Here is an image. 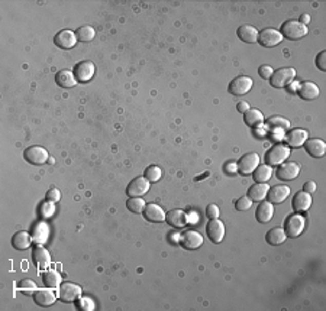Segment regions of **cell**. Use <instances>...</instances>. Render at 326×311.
I'll return each instance as SVG.
<instances>
[{"mask_svg": "<svg viewBox=\"0 0 326 311\" xmlns=\"http://www.w3.org/2000/svg\"><path fill=\"white\" fill-rule=\"evenodd\" d=\"M281 35H283V38L285 36L287 40H302L308 35V26L302 24L300 21L289 19L281 26Z\"/></svg>", "mask_w": 326, "mask_h": 311, "instance_id": "6da1fadb", "label": "cell"}, {"mask_svg": "<svg viewBox=\"0 0 326 311\" xmlns=\"http://www.w3.org/2000/svg\"><path fill=\"white\" fill-rule=\"evenodd\" d=\"M290 155V148L287 145H274L273 148H270L265 153V161L267 165L270 167H277L281 165Z\"/></svg>", "mask_w": 326, "mask_h": 311, "instance_id": "7a4b0ae2", "label": "cell"}, {"mask_svg": "<svg viewBox=\"0 0 326 311\" xmlns=\"http://www.w3.org/2000/svg\"><path fill=\"white\" fill-rule=\"evenodd\" d=\"M304 226H306V219L300 213L287 217L284 224V231L287 238H299L304 230Z\"/></svg>", "mask_w": 326, "mask_h": 311, "instance_id": "3957f363", "label": "cell"}, {"mask_svg": "<svg viewBox=\"0 0 326 311\" xmlns=\"http://www.w3.org/2000/svg\"><path fill=\"white\" fill-rule=\"evenodd\" d=\"M57 295L63 303H74L82 297V288L73 282H64V284H60Z\"/></svg>", "mask_w": 326, "mask_h": 311, "instance_id": "277c9868", "label": "cell"}, {"mask_svg": "<svg viewBox=\"0 0 326 311\" xmlns=\"http://www.w3.org/2000/svg\"><path fill=\"white\" fill-rule=\"evenodd\" d=\"M296 77V70L285 67V68H280L276 72H273V75L270 77V84L274 88H283L287 84H290Z\"/></svg>", "mask_w": 326, "mask_h": 311, "instance_id": "5b68a950", "label": "cell"}, {"mask_svg": "<svg viewBox=\"0 0 326 311\" xmlns=\"http://www.w3.org/2000/svg\"><path fill=\"white\" fill-rule=\"evenodd\" d=\"M25 160L28 161L32 165H44L48 161L49 155L47 149H44L41 146H29L24 152Z\"/></svg>", "mask_w": 326, "mask_h": 311, "instance_id": "8992f818", "label": "cell"}, {"mask_svg": "<svg viewBox=\"0 0 326 311\" xmlns=\"http://www.w3.org/2000/svg\"><path fill=\"white\" fill-rule=\"evenodd\" d=\"M283 41V35L277 29L267 28L258 32V42L265 48H273Z\"/></svg>", "mask_w": 326, "mask_h": 311, "instance_id": "52a82bcc", "label": "cell"}, {"mask_svg": "<svg viewBox=\"0 0 326 311\" xmlns=\"http://www.w3.org/2000/svg\"><path fill=\"white\" fill-rule=\"evenodd\" d=\"M149 187H151V183L145 177H137L126 187V194L129 197H142L144 194L149 191Z\"/></svg>", "mask_w": 326, "mask_h": 311, "instance_id": "ba28073f", "label": "cell"}, {"mask_svg": "<svg viewBox=\"0 0 326 311\" xmlns=\"http://www.w3.org/2000/svg\"><path fill=\"white\" fill-rule=\"evenodd\" d=\"M180 245L184 249L195 250L203 245V236L196 230H186L180 235Z\"/></svg>", "mask_w": 326, "mask_h": 311, "instance_id": "9c48e42d", "label": "cell"}, {"mask_svg": "<svg viewBox=\"0 0 326 311\" xmlns=\"http://www.w3.org/2000/svg\"><path fill=\"white\" fill-rule=\"evenodd\" d=\"M251 87H253V80L250 77L241 75V77H237V79H234V80L231 81V84H229V93L235 97L245 96L251 90Z\"/></svg>", "mask_w": 326, "mask_h": 311, "instance_id": "30bf717a", "label": "cell"}, {"mask_svg": "<svg viewBox=\"0 0 326 311\" xmlns=\"http://www.w3.org/2000/svg\"><path fill=\"white\" fill-rule=\"evenodd\" d=\"M260 165V157L257 153H246L238 162V172L242 176H250Z\"/></svg>", "mask_w": 326, "mask_h": 311, "instance_id": "8fae6325", "label": "cell"}, {"mask_svg": "<svg viewBox=\"0 0 326 311\" xmlns=\"http://www.w3.org/2000/svg\"><path fill=\"white\" fill-rule=\"evenodd\" d=\"M74 75L77 81H82V83H87L93 79L94 72H96V67L91 61H82L79 64L74 67Z\"/></svg>", "mask_w": 326, "mask_h": 311, "instance_id": "7c38bea8", "label": "cell"}, {"mask_svg": "<svg viewBox=\"0 0 326 311\" xmlns=\"http://www.w3.org/2000/svg\"><path fill=\"white\" fill-rule=\"evenodd\" d=\"M58 295L52 291V288H42V289H36L33 293V300L40 307H49L57 301Z\"/></svg>", "mask_w": 326, "mask_h": 311, "instance_id": "4fadbf2b", "label": "cell"}, {"mask_svg": "<svg viewBox=\"0 0 326 311\" xmlns=\"http://www.w3.org/2000/svg\"><path fill=\"white\" fill-rule=\"evenodd\" d=\"M55 45L63 49H71L75 47V44L79 42L77 40V35L73 31L70 29H64V31H60V32L55 35Z\"/></svg>", "mask_w": 326, "mask_h": 311, "instance_id": "5bb4252c", "label": "cell"}, {"mask_svg": "<svg viewBox=\"0 0 326 311\" xmlns=\"http://www.w3.org/2000/svg\"><path fill=\"white\" fill-rule=\"evenodd\" d=\"M165 222L177 229H183L186 227L188 223V217L186 211L180 210V208H174L170 210L168 213H165Z\"/></svg>", "mask_w": 326, "mask_h": 311, "instance_id": "9a60e30c", "label": "cell"}, {"mask_svg": "<svg viewBox=\"0 0 326 311\" xmlns=\"http://www.w3.org/2000/svg\"><path fill=\"white\" fill-rule=\"evenodd\" d=\"M206 231H207L209 239L212 240L213 243H220L225 238V224L222 223L220 220H218V219H212L207 223Z\"/></svg>", "mask_w": 326, "mask_h": 311, "instance_id": "2e32d148", "label": "cell"}, {"mask_svg": "<svg viewBox=\"0 0 326 311\" xmlns=\"http://www.w3.org/2000/svg\"><path fill=\"white\" fill-rule=\"evenodd\" d=\"M32 258L35 265L38 266V269H41V271H47L48 269L49 263H51V255H49L47 249L42 247V245H35Z\"/></svg>", "mask_w": 326, "mask_h": 311, "instance_id": "e0dca14e", "label": "cell"}, {"mask_svg": "<svg viewBox=\"0 0 326 311\" xmlns=\"http://www.w3.org/2000/svg\"><path fill=\"white\" fill-rule=\"evenodd\" d=\"M299 174H300V167L296 162L281 164L277 169L278 180H283V181H292L294 178H297Z\"/></svg>", "mask_w": 326, "mask_h": 311, "instance_id": "ac0fdd59", "label": "cell"}, {"mask_svg": "<svg viewBox=\"0 0 326 311\" xmlns=\"http://www.w3.org/2000/svg\"><path fill=\"white\" fill-rule=\"evenodd\" d=\"M304 149H306V152L309 153L310 157H313V158H322L326 153L325 141L318 139V138L309 139V141L304 142Z\"/></svg>", "mask_w": 326, "mask_h": 311, "instance_id": "d6986e66", "label": "cell"}, {"mask_svg": "<svg viewBox=\"0 0 326 311\" xmlns=\"http://www.w3.org/2000/svg\"><path fill=\"white\" fill-rule=\"evenodd\" d=\"M308 132L304 129H293L289 132V135L285 136L287 146L289 148H300L308 141Z\"/></svg>", "mask_w": 326, "mask_h": 311, "instance_id": "ffe728a7", "label": "cell"}, {"mask_svg": "<svg viewBox=\"0 0 326 311\" xmlns=\"http://www.w3.org/2000/svg\"><path fill=\"white\" fill-rule=\"evenodd\" d=\"M290 194V188L287 185H274L267 192V197L271 204H281Z\"/></svg>", "mask_w": 326, "mask_h": 311, "instance_id": "44dd1931", "label": "cell"}, {"mask_svg": "<svg viewBox=\"0 0 326 311\" xmlns=\"http://www.w3.org/2000/svg\"><path fill=\"white\" fill-rule=\"evenodd\" d=\"M32 242L35 245H44L48 242L49 227L45 222H38L32 229Z\"/></svg>", "mask_w": 326, "mask_h": 311, "instance_id": "7402d4cb", "label": "cell"}, {"mask_svg": "<svg viewBox=\"0 0 326 311\" xmlns=\"http://www.w3.org/2000/svg\"><path fill=\"white\" fill-rule=\"evenodd\" d=\"M297 91H299V96L304 99V100H315L320 94L318 84H315L312 81H303L302 84H299Z\"/></svg>", "mask_w": 326, "mask_h": 311, "instance_id": "603a6c76", "label": "cell"}, {"mask_svg": "<svg viewBox=\"0 0 326 311\" xmlns=\"http://www.w3.org/2000/svg\"><path fill=\"white\" fill-rule=\"evenodd\" d=\"M312 206V197L308 192L299 191L293 197V210L296 213H304Z\"/></svg>", "mask_w": 326, "mask_h": 311, "instance_id": "cb8c5ba5", "label": "cell"}, {"mask_svg": "<svg viewBox=\"0 0 326 311\" xmlns=\"http://www.w3.org/2000/svg\"><path fill=\"white\" fill-rule=\"evenodd\" d=\"M269 185L267 183H255L254 185L250 187L248 190V197L251 199L253 203H261L264 201V199L267 197V192H269Z\"/></svg>", "mask_w": 326, "mask_h": 311, "instance_id": "d4e9b609", "label": "cell"}, {"mask_svg": "<svg viewBox=\"0 0 326 311\" xmlns=\"http://www.w3.org/2000/svg\"><path fill=\"white\" fill-rule=\"evenodd\" d=\"M144 217L147 219L148 222H152V223H161L165 220V213L164 210L160 206L157 204H148L145 206V210H144Z\"/></svg>", "mask_w": 326, "mask_h": 311, "instance_id": "484cf974", "label": "cell"}, {"mask_svg": "<svg viewBox=\"0 0 326 311\" xmlns=\"http://www.w3.org/2000/svg\"><path fill=\"white\" fill-rule=\"evenodd\" d=\"M273 215H274V207L270 201H261L260 206L257 208V213H255V217L260 223L265 224L269 223L270 220L273 219Z\"/></svg>", "mask_w": 326, "mask_h": 311, "instance_id": "4316f807", "label": "cell"}, {"mask_svg": "<svg viewBox=\"0 0 326 311\" xmlns=\"http://www.w3.org/2000/svg\"><path fill=\"white\" fill-rule=\"evenodd\" d=\"M55 81H57L58 86L63 88L75 87V84H77V79H75L74 72L70 71V70L58 71L57 75H55Z\"/></svg>", "mask_w": 326, "mask_h": 311, "instance_id": "83f0119b", "label": "cell"}, {"mask_svg": "<svg viewBox=\"0 0 326 311\" xmlns=\"http://www.w3.org/2000/svg\"><path fill=\"white\" fill-rule=\"evenodd\" d=\"M238 38L248 44L258 42V31L251 25H242L238 28Z\"/></svg>", "mask_w": 326, "mask_h": 311, "instance_id": "f1b7e54d", "label": "cell"}, {"mask_svg": "<svg viewBox=\"0 0 326 311\" xmlns=\"http://www.w3.org/2000/svg\"><path fill=\"white\" fill-rule=\"evenodd\" d=\"M32 243V236L28 231H17L12 238V245L16 250H26Z\"/></svg>", "mask_w": 326, "mask_h": 311, "instance_id": "f546056e", "label": "cell"}, {"mask_svg": "<svg viewBox=\"0 0 326 311\" xmlns=\"http://www.w3.org/2000/svg\"><path fill=\"white\" fill-rule=\"evenodd\" d=\"M285 239H287V235H285L284 229H280V227H274L265 235V240L271 246H278V245L284 243Z\"/></svg>", "mask_w": 326, "mask_h": 311, "instance_id": "4dcf8cb0", "label": "cell"}, {"mask_svg": "<svg viewBox=\"0 0 326 311\" xmlns=\"http://www.w3.org/2000/svg\"><path fill=\"white\" fill-rule=\"evenodd\" d=\"M244 122L248 126H251V128H257V126H261V125H262L264 116H262V113H261L260 110H257V109H250V110L244 114Z\"/></svg>", "mask_w": 326, "mask_h": 311, "instance_id": "1f68e13d", "label": "cell"}, {"mask_svg": "<svg viewBox=\"0 0 326 311\" xmlns=\"http://www.w3.org/2000/svg\"><path fill=\"white\" fill-rule=\"evenodd\" d=\"M42 281H44V285L45 287L54 289V288L60 287V284H61V275L57 271H54V269H47V271H44Z\"/></svg>", "mask_w": 326, "mask_h": 311, "instance_id": "d6a6232c", "label": "cell"}, {"mask_svg": "<svg viewBox=\"0 0 326 311\" xmlns=\"http://www.w3.org/2000/svg\"><path fill=\"white\" fill-rule=\"evenodd\" d=\"M253 174L255 183H267L273 176V168L270 165H258Z\"/></svg>", "mask_w": 326, "mask_h": 311, "instance_id": "836d02e7", "label": "cell"}, {"mask_svg": "<svg viewBox=\"0 0 326 311\" xmlns=\"http://www.w3.org/2000/svg\"><path fill=\"white\" fill-rule=\"evenodd\" d=\"M145 201L141 199V197H130L128 201H126V207L129 211L132 213H135V215H141V213H144V210H145Z\"/></svg>", "mask_w": 326, "mask_h": 311, "instance_id": "e575fe53", "label": "cell"}, {"mask_svg": "<svg viewBox=\"0 0 326 311\" xmlns=\"http://www.w3.org/2000/svg\"><path fill=\"white\" fill-rule=\"evenodd\" d=\"M75 35H77V40L82 41V42H91V41L94 40V36H96V31H94V28L86 25V26L79 28Z\"/></svg>", "mask_w": 326, "mask_h": 311, "instance_id": "d590c367", "label": "cell"}, {"mask_svg": "<svg viewBox=\"0 0 326 311\" xmlns=\"http://www.w3.org/2000/svg\"><path fill=\"white\" fill-rule=\"evenodd\" d=\"M269 128L273 129V130H276V132H283V130H287V129L290 128V123H289V120L284 119V118H280V116H274V118H271L269 120Z\"/></svg>", "mask_w": 326, "mask_h": 311, "instance_id": "8d00e7d4", "label": "cell"}, {"mask_svg": "<svg viewBox=\"0 0 326 311\" xmlns=\"http://www.w3.org/2000/svg\"><path fill=\"white\" fill-rule=\"evenodd\" d=\"M163 176V171L161 168L157 167V165H151L145 169V178H147L149 183H157L160 181V178Z\"/></svg>", "mask_w": 326, "mask_h": 311, "instance_id": "74e56055", "label": "cell"}, {"mask_svg": "<svg viewBox=\"0 0 326 311\" xmlns=\"http://www.w3.org/2000/svg\"><path fill=\"white\" fill-rule=\"evenodd\" d=\"M36 289H38L36 284L33 282L32 279H22L17 284V291H22V293H26V294H33Z\"/></svg>", "mask_w": 326, "mask_h": 311, "instance_id": "f35d334b", "label": "cell"}, {"mask_svg": "<svg viewBox=\"0 0 326 311\" xmlns=\"http://www.w3.org/2000/svg\"><path fill=\"white\" fill-rule=\"evenodd\" d=\"M77 308L83 311H93L96 308V304L89 297H80L77 300Z\"/></svg>", "mask_w": 326, "mask_h": 311, "instance_id": "ab89813d", "label": "cell"}, {"mask_svg": "<svg viewBox=\"0 0 326 311\" xmlns=\"http://www.w3.org/2000/svg\"><path fill=\"white\" fill-rule=\"evenodd\" d=\"M40 213L44 219H48L51 216L55 213V206H54V203L52 201H48L47 200V203H42L41 207H40Z\"/></svg>", "mask_w": 326, "mask_h": 311, "instance_id": "60d3db41", "label": "cell"}, {"mask_svg": "<svg viewBox=\"0 0 326 311\" xmlns=\"http://www.w3.org/2000/svg\"><path fill=\"white\" fill-rule=\"evenodd\" d=\"M251 206H253V201H251V199L248 196H242L235 203V208H237L238 211H246V210L251 208Z\"/></svg>", "mask_w": 326, "mask_h": 311, "instance_id": "b9f144b4", "label": "cell"}, {"mask_svg": "<svg viewBox=\"0 0 326 311\" xmlns=\"http://www.w3.org/2000/svg\"><path fill=\"white\" fill-rule=\"evenodd\" d=\"M273 68L270 67V65H261L260 68H258V74H260L261 79H264V80H270V77L273 75Z\"/></svg>", "mask_w": 326, "mask_h": 311, "instance_id": "7bdbcfd3", "label": "cell"}, {"mask_svg": "<svg viewBox=\"0 0 326 311\" xmlns=\"http://www.w3.org/2000/svg\"><path fill=\"white\" fill-rule=\"evenodd\" d=\"M316 65L320 71H326V51L319 52V55L316 56Z\"/></svg>", "mask_w": 326, "mask_h": 311, "instance_id": "ee69618b", "label": "cell"}, {"mask_svg": "<svg viewBox=\"0 0 326 311\" xmlns=\"http://www.w3.org/2000/svg\"><path fill=\"white\" fill-rule=\"evenodd\" d=\"M206 215H207V217H209L210 220H212V219H218V217H219V207L215 206V204L207 206V208H206Z\"/></svg>", "mask_w": 326, "mask_h": 311, "instance_id": "f6af8a7d", "label": "cell"}, {"mask_svg": "<svg viewBox=\"0 0 326 311\" xmlns=\"http://www.w3.org/2000/svg\"><path fill=\"white\" fill-rule=\"evenodd\" d=\"M60 197H61V194H60V191H58L57 188H52V190H49V191L47 192V200H48V201H52V203L60 201Z\"/></svg>", "mask_w": 326, "mask_h": 311, "instance_id": "bcb514c9", "label": "cell"}, {"mask_svg": "<svg viewBox=\"0 0 326 311\" xmlns=\"http://www.w3.org/2000/svg\"><path fill=\"white\" fill-rule=\"evenodd\" d=\"M303 191L308 192V194H313L316 191V184L315 181H308V183L303 185Z\"/></svg>", "mask_w": 326, "mask_h": 311, "instance_id": "7dc6e473", "label": "cell"}, {"mask_svg": "<svg viewBox=\"0 0 326 311\" xmlns=\"http://www.w3.org/2000/svg\"><path fill=\"white\" fill-rule=\"evenodd\" d=\"M237 110L239 113H242V114H245V113L250 110V104L246 103V102H239V103L237 104Z\"/></svg>", "mask_w": 326, "mask_h": 311, "instance_id": "c3c4849f", "label": "cell"}, {"mask_svg": "<svg viewBox=\"0 0 326 311\" xmlns=\"http://www.w3.org/2000/svg\"><path fill=\"white\" fill-rule=\"evenodd\" d=\"M310 21V17H309V15H303L302 16V21H300V22H304V24H308V22H309Z\"/></svg>", "mask_w": 326, "mask_h": 311, "instance_id": "681fc988", "label": "cell"}]
</instances>
